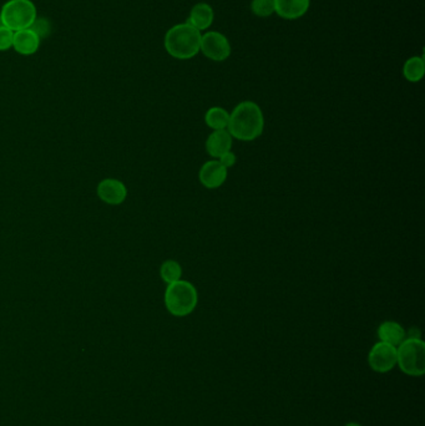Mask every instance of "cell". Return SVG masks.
Segmentation results:
<instances>
[{"instance_id": "obj_1", "label": "cell", "mask_w": 425, "mask_h": 426, "mask_svg": "<svg viewBox=\"0 0 425 426\" xmlns=\"http://www.w3.org/2000/svg\"><path fill=\"white\" fill-rule=\"evenodd\" d=\"M264 116L253 101H242L230 114L228 131L233 139L253 141L263 134Z\"/></svg>"}, {"instance_id": "obj_2", "label": "cell", "mask_w": 425, "mask_h": 426, "mask_svg": "<svg viewBox=\"0 0 425 426\" xmlns=\"http://www.w3.org/2000/svg\"><path fill=\"white\" fill-rule=\"evenodd\" d=\"M201 31L188 23L177 24L165 36V49L172 58L188 60L197 55L201 45Z\"/></svg>"}, {"instance_id": "obj_3", "label": "cell", "mask_w": 425, "mask_h": 426, "mask_svg": "<svg viewBox=\"0 0 425 426\" xmlns=\"http://www.w3.org/2000/svg\"><path fill=\"white\" fill-rule=\"evenodd\" d=\"M197 303V289L188 280H180L167 284L165 292V305L171 314L186 317L196 310Z\"/></svg>"}, {"instance_id": "obj_4", "label": "cell", "mask_w": 425, "mask_h": 426, "mask_svg": "<svg viewBox=\"0 0 425 426\" xmlns=\"http://www.w3.org/2000/svg\"><path fill=\"white\" fill-rule=\"evenodd\" d=\"M396 365L409 376L425 373V343L420 338H405L396 347Z\"/></svg>"}, {"instance_id": "obj_5", "label": "cell", "mask_w": 425, "mask_h": 426, "mask_svg": "<svg viewBox=\"0 0 425 426\" xmlns=\"http://www.w3.org/2000/svg\"><path fill=\"white\" fill-rule=\"evenodd\" d=\"M36 20V8L31 0H9L0 10V23L12 31L30 29Z\"/></svg>"}, {"instance_id": "obj_6", "label": "cell", "mask_w": 425, "mask_h": 426, "mask_svg": "<svg viewBox=\"0 0 425 426\" xmlns=\"http://www.w3.org/2000/svg\"><path fill=\"white\" fill-rule=\"evenodd\" d=\"M200 52L212 61H225L231 55V44L221 33L209 31L201 36Z\"/></svg>"}, {"instance_id": "obj_7", "label": "cell", "mask_w": 425, "mask_h": 426, "mask_svg": "<svg viewBox=\"0 0 425 426\" xmlns=\"http://www.w3.org/2000/svg\"><path fill=\"white\" fill-rule=\"evenodd\" d=\"M368 363L372 370L377 373H388L396 368V347L378 342L373 345L368 354Z\"/></svg>"}, {"instance_id": "obj_8", "label": "cell", "mask_w": 425, "mask_h": 426, "mask_svg": "<svg viewBox=\"0 0 425 426\" xmlns=\"http://www.w3.org/2000/svg\"><path fill=\"white\" fill-rule=\"evenodd\" d=\"M228 175V169L218 160L214 158L202 165L198 172V178L202 186L215 190L226 182Z\"/></svg>"}, {"instance_id": "obj_9", "label": "cell", "mask_w": 425, "mask_h": 426, "mask_svg": "<svg viewBox=\"0 0 425 426\" xmlns=\"http://www.w3.org/2000/svg\"><path fill=\"white\" fill-rule=\"evenodd\" d=\"M233 137L228 130H216L206 140V151L211 158L218 160L232 150Z\"/></svg>"}, {"instance_id": "obj_10", "label": "cell", "mask_w": 425, "mask_h": 426, "mask_svg": "<svg viewBox=\"0 0 425 426\" xmlns=\"http://www.w3.org/2000/svg\"><path fill=\"white\" fill-rule=\"evenodd\" d=\"M311 0H274V13L281 18L296 20L308 12Z\"/></svg>"}, {"instance_id": "obj_11", "label": "cell", "mask_w": 425, "mask_h": 426, "mask_svg": "<svg viewBox=\"0 0 425 426\" xmlns=\"http://www.w3.org/2000/svg\"><path fill=\"white\" fill-rule=\"evenodd\" d=\"M98 195L105 204H120L126 199L128 191L123 182L114 178H107L100 182L98 186Z\"/></svg>"}, {"instance_id": "obj_12", "label": "cell", "mask_w": 425, "mask_h": 426, "mask_svg": "<svg viewBox=\"0 0 425 426\" xmlns=\"http://www.w3.org/2000/svg\"><path fill=\"white\" fill-rule=\"evenodd\" d=\"M40 36L33 29L19 30L14 33L13 47L22 55H33L40 47Z\"/></svg>"}, {"instance_id": "obj_13", "label": "cell", "mask_w": 425, "mask_h": 426, "mask_svg": "<svg viewBox=\"0 0 425 426\" xmlns=\"http://www.w3.org/2000/svg\"><path fill=\"white\" fill-rule=\"evenodd\" d=\"M379 342L398 347L404 339L407 338V332L402 324L394 321H385L380 324L377 330Z\"/></svg>"}, {"instance_id": "obj_14", "label": "cell", "mask_w": 425, "mask_h": 426, "mask_svg": "<svg viewBox=\"0 0 425 426\" xmlns=\"http://www.w3.org/2000/svg\"><path fill=\"white\" fill-rule=\"evenodd\" d=\"M214 17L215 14H214L212 6L206 3H198L191 9L186 23L193 25V28L197 29L198 31H202V30L210 28L214 23Z\"/></svg>"}, {"instance_id": "obj_15", "label": "cell", "mask_w": 425, "mask_h": 426, "mask_svg": "<svg viewBox=\"0 0 425 426\" xmlns=\"http://www.w3.org/2000/svg\"><path fill=\"white\" fill-rule=\"evenodd\" d=\"M230 112L220 106H214L204 114V123L214 130H228Z\"/></svg>"}, {"instance_id": "obj_16", "label": "cell", "mask_w": 425, "mask_h": 426, "mask_svg": "<svg viewBox=\"0 0 425 426\" xmlns=\"http://www.w3.org/2000/svg\"><path fill=\"white\" fill-rule=\"evenodd\" d=\"M424 56H413L408 59L403 66V75L409 82H418L424 76Z\"/></svg>"}, {"instance_id": "obj_17", "label": "cell", "mask_w": 425, "mask_h": 426, "mask_svg": "<svg viewBox=\"0 0 425 426\" xmlns=\"http://www.w3.org/2000/svg\"><path fill=\"white\" fill-rule=\"evenodd\" d=\"M160 275H161L163 282L167 283V284L180 280L181 275H182V268H181L180 263L176 262L174 259L165 261L161 264Z\"/></svg>"}, {"instance_id": "obj_18", "label": "cell", "mask_w": 425, "mask_h": 426, "mask_svg": "<svg viewBox=\"0 0 425 426\" xmlns=\"http://www.w3.org/2000/svg\"><path fill=\"white\" fill-rule=\"evenodd\" d=\"M251 10L260 18H267L274 13V0H252Z\"/></svg>"}, {"instance_id": "obj_19", "label": "cell", "mask_w": 425, "mask_h": 426, "mask_svg": "<svg viewBox=\"0 0 425 426\" xmlns=\"http://www.w3.org/2000/svg\"><path fill=\"white\" fill-rule=\"evenodd\" d=\"M14 31L0 25V52H6L13 47Z\"/></svg>"}, {"instance_id": "obj_20", "label": "cell", "mask_w": 425, "mask_h": 426, "mask_svg": "<svg viewBox=\"0 0 425 426\" xmlns=\"http://www.w3.org/2000/svg\"><path fill=\"white\" fill-rule=\"evenodd\" d=\"M218 161L228 169L234 166L236 161H237V158H236V155H234L232 151H230L218 158Z\"/></svg>"}, {"instance_id": "obj_21", "label": "cell", "mask_w": 425, "mask_h": 426, "mask_svg": "<svg viewBox=\"0 0 425 426\" xmlns=\"http://www.w3.org/2000/svg\"><path fill=\"white\" fill-rule=\"evenodd\" d=\"M344 426H361V424H358V423H355V421H352V423H348V424H345Z\"/></svg>"}]
</instances>
